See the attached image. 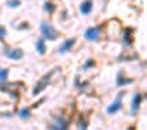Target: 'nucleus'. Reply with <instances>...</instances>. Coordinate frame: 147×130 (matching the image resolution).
<instances>
[{
    "mask_svg": "<svg viewBox=\"0 0 147 130\" xmlns=\"http://www.w3.org/2000/svg\"><path fill=\"white\" fill-rule=\"evenodd\" d=\"M85 38H87V40H92V42L97 40V38H99V30H97V28L87 30V31H85Z\"/></svg>",
    "mask_w": 147,
    "mask_h": 130,
    "instance_id": "f03ea898",
    "label": "nucleus"
},
{
    "mask_svg": "<svg viewBox=\"0 0 147 130\" xmlns=\"http://www.w3.org/2000/svg\"><path fill=\"white\" fill-rule=\"evenodd\" d=\"M42 30H43V35H45L47 38H55V37H57L55 30H54L50 24H47V23H42Z\"/></svg>",
    "mask_w": 147,
    "mask_h": 130,
    "instance_id": "f257e3e1",
    "label": "nucleus"
},
{
    "mask_svg": "<svg viewBox=\"0 0 147 130\" xmlns=\"http://www.w3.org/2000/svg\"><path fill=\"white\" fill-rule=\"evenodd\" d=\"M7 78V70H0V80H5Z\"/></svg>",
    "mask_w": 147,
    "mask_h": 130,
    "instance_id": "1a4fd4ad",
    "label": "nucleus"
},
{
    "mask_svg": "<svg viewBox=\"0 0 147 130\" xmlns=\"http://www.w3.org/2000/svg\"><path fill=\"white\" fill-rule=\"evenodd\" d=\"M73 43H75V40H69V42H66V43H64V47H61V52H66L67 49H71V45H73Z\"/></svg>",
    "mask_w": 147,
    "mask_h": 130,
    "instance_id": "0eeeda50",
    "label": "nucleus"
},
{
    "mask_svg": "<svg viewBox=\"0 0 147 130\" xmlns=\"http://www.w3.org/2000/svg\"><path fill=\"white\" fill-rule=\"evenodd\" d=\"M80 11H82L83 14H88V12L92 11V2H85V4L80 7Z\"/></svg>",
    "mask_w": 147,
    "mask_h": 130,
    "instance_id": "20e7f679",
    "label": "nucleus"
},
{
    "mask_svg": "<svg viewBox=\"0 0 147 130\" xmlns=\"http://www.w3.org/2000/svg\"><path fill=\"white\" fill-rule=\"evenodd\" d=\"M36 50H38L40 54L45 52V43H43V40H38V42H36Z\"/></svg>",
    "mask_w": 147,
    "mask_h": 130,
    "instance_id": "423d86ee",
    "label": "nucleus"
},
{
    "mask_svg": "<svg viewBox=\"0 0 147 130\" xmlns=\"http://www.w3.org/2000/svg\"><path fill=\"white\" fill-rule=\"evenodd\" d=\"M119 108H121V101H119V99H116V101L107 108V113H109V114H113V113H114V111H118Z\"/></svg>",
    "mask_w": 147,
    "mask_h": 130,
    "instance_id": "7ed1b4c3",
    "label": "nucleus"
},
{
    "mask_svg": "<svg viewBox=\"0 0 147 130\" xmlns=\"http://www.w3.org/2000/svg\"><path fill=\"white\" fill-rule=\"evenodd\" d=\"M9 56H11L12 59H21V57H23V50H11Z\"/></svg>",
    "mask_w": 147,
    "mask_h": 130,
    "instance_id": "39448f33",
    "label": "nucleus"
},
{
    "mask_svg": "<svg viewBox=\"0 0 147 130\" xmlns=\"http://www.w3.org/2000/svg\"><path fill=\"white\" fill-rule=\"evenodd\" d=\"M9 5H11V7H18V5H19V0H11Z\"/></svg>",
    "mask_w": 147,
    "mask_h": 130,
    "instance_id": "9d476101",
    "label": "nucleus"
},
{
    "mask_svg": "<svg viewBox=\"0 0 147 130\" xmlns=\"http://www.w3.org/2000/svg\"><path fill=\"white\" fill-rule=\"evenodd\" d=\"M21 116L23 118H28V111H21Z\"/></svg>",
    "mask_w": 147,
    "mask_h": 130,
    "instance_id": "9b49d317",
    "label": "nucleus"
},
{
    "mask_svg": "<svg viewBox=\"0 0 147 130\" xmlns=\"http://www.w3.org/2000/svg\"><path fill=\"white\" fill-rule=\"evenodd\" d=\"M138 104H140V95H135L133 97V111H135V108H138Z\"/></svg>",
    "mask_w": 147,
    "mask_h": 130,
    "instance_id": "6e6552de",
    "label": "nucleus"
}]
</instances>
